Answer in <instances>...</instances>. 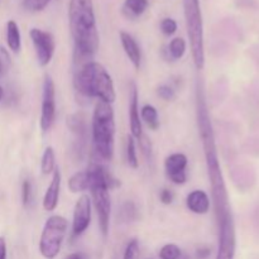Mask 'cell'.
Masks as SVG:
<instances>
[{
	"label": "cell",
	"instance_id": "obj_1",
	"mask_svg": "<svg viewBox=\"0 0 259 259\" xmlns=\"http://www.w3.org/2000/svg\"><path fill=\"white\" fill-rule=\"evenodd\" d=\"M196 113L200 138H201L202 148H204L207 174H209L210 186H211V197L214 201L215 215L217 218H219L232 210L229 206V197H228L224 177H223L222 168H220L214 131H212L211 121H210L206 100H205L204 86L200 82L197 83L196 89Z\"/></svg>",
	"mask_w": 259,
	"mask_h": 259
},
{
	"label": "cell",
	"instance_id": "obj_2",
	"mask_svg": "<svg viewBox=\"0 0 259 259\" xmlns=\"http://www.w3.org/2000/svg\"><path fill=\"white\" fill-rule=\"evenodd\" d=\"M70 29L78 61H89L99 50L98 25L93 0H70L68 4Z\"/></svg>",
	"mask_w": 259,
	"mask_h": 259
},
{
	"label": "cell",
	"instance_id": "obj_3",
	"mask_svg": "<svg viewBox=\"0 0 259 259\" xmlns=\"http://www.w3.org/2000/svg\"><path fill=\"white\" fill-rule=\"evenodd\" d=\"M77 61V60H76ZM78 67L73 76V85L77 93L86 98H96L99 101L113 104L116 94L110 73L96 61H78Z\"/></svg>",
	"mask_w": 259,
	"mask_h": 259
},
{
	"label": "cell",
	"instance_id": "obj_4",
	"mask_svg": "<svg viewBox=\"0 0 259 259\" xmlns=\"http://www.w3.org/2000/svg\"><path fill=\"white\" fill-rule=\"evenodd\" d=\"M90 177L91 196L94 200V206L96 209V214L99 218V227L104 238L108 237L109 225H110V212H111V200L110 190L120 186V181L116 180L108 169L100 163H91L88 169Z\"/></svg>",
	"mask_w": 259,
	"mask_h": 259
},
{
	"label": "cell",
	"instance_id": "obj_5",
	"mask_svg": "<svg viewBox=\"0 0 259 259\" xmlns=\"http://www.w3.org/2000/svg\"><path fill=\"white\" fill-rule=\"evenodd\" d=\"M115 118L111 104L98 101L93 115V142L96 154L111 161L115 147Z\"/></svg>",
	"mask_w": 259,
	"mask_h": 259
},
{
	"label": "cell",
	"instance_id": "obj_6",
	"mask_svg": "<svg viewBox=\"0 0 259 259\" xmlns=\"http://www.w3.org/2000/svg\"><path fill=\"white\" fill-rule=\"evenodd\" d=\"M182 3H184V14L192 61L197 70H202L205 66V46L204 20H202L200 0H182Z\"/></svg>",
	"mask_w": 259,
	"mask_h": 259
},
{
	"label": "cell",
	"instance_id": "obj_7",
	"mask_svg": "<svg viewBox=\"0 0 259 259\" xmlns=\"http://www.w3.org/2000/svg\"><path fill=\"white\" fill-rule=\"evenodd\" d=\"M68 229V222L61 215L48 218L39 239V252L43 258L55 259L60 253Z\"/></svg>",
	"mask_w": 259,
	"mask_h": 259
},
{
	"label": "cell",
	"instance_id": "obj_8",
	"mask_svg": "<svg viewBox=\"0 0 259 259\" xmlns=\"http://www.w3.org/2000/svg\"><path fill=\"white\" fill-rule=\"evenodd\" d=\"M219 245H218L217 259H234L235 247H237V235L232 212L219 218Z\"/></svg>",
	"mask_w": 259,
	"mask_h": 259
},
{
	"label": "cell",
	"instance_id": "obj_9",
	"mask_svg": "<svg viewBox=\"0 0 259 259\" xmlns=\"http://www.w3.org/2000/svg\"><path fill=\"white\" fill-rule=\"evenodd\" d=\"M56 120V88L52 77L45 76L42 94V109H40V129L48 132Z\"/></svg>",
	"mask_w": 259,
	"mask_h": 259
},
{
	"label": "cell",
	"instance_id": "obj_10",
	"mask_svg": "<svg viewBox=\"0 0 259 259\" xmlns=\"http://www.w3.org/2000/svg\"><path fill=\"white\" fill-rule=\"evenodd\" d=\"M29 35L33 46H34L38 63L42 67H46V66L50 65L53 55H55V37L52 35V33L46 32V30L39 29V28H32Z\"/></svg>",
	"mask_w": 259,
	"mask_h": 259
},
{
	"label": "cell",
	"instance_id": "obj_11",
	"mask_svg": "<svg viewBox=\"0 0 259 259\" xmlns=\"http://www.w3.org/2000/svg\"><path fill=\"white\" fill-rule=\"evenodd\" d=\"M91 222V200L88 195L78 197L73 209L72 220V235L75 238L80 237L88 230Z\"/></svg>",
	"mask_w": 259,
	"mask_h": 259
},
{
	"label": "cell",
	"instance_id": "obj_12",
	"mask_svg": "<svg viewBox=\"0 0 259 259\" xmlns=\"http://www.w3.org/2000/svg\"><path fill=\"white\" fill-rule=\"evenodd\" d=\"M187 157L184 153H172L164 161V169L169 181L175 185H184L187 181Z\"/></svg>",
	"mask_w": 259,
	"mask_h": 259
},
{
	"label": "cell",
	"instance_id": "obj_13",
	"mask_svg": "<svg viewBox=\"0 0 259 259\" xmlns=\"http://www.w3.org/2000/svg\"><path fill=\"white\" fill-rule=\"evenodd\" d=\"M129 126H131L132 137L139 141L143 136V128H142V119L139 113L138 89L133 81L129 86Z\"/></svg>",
	"mask_w": 259,
	"mask_h": 259
},
{
	"label": "cell",
	"instance_id": "obj_14",
	"mask_svg": "<svg viewBox=\"0 0 259 259\" xmlns=\"http://www.w3.org/2000/svg\"><path fill=\"white\" fill-rule=\"evenodd\" d=\"M60 191H61V172L56 167L53 171L52 181L46 191L45 197H43V207L46 211H53L57 207L58 201H60Z\"/></svg>",
	"mask_w": 259,
	"mask_h": 259
},
{
	"label": "cell",
	"instance_id": "obj_15",
	"mask_svg": "<svg viewBox=\"0 0 259 259\" xmlns=\"http://www.w3.org/2000/svg\"><path fill=\"white\" fill-rule=\"evenodd\" d=\"M119 35H120V42H121V46H123L124 52H125V55L128 56L129 61L133 63L134 67H136L137 70H139V67H141L142 52L138 43H137V40L134 39L133 35L129 34L128 32L121 30V32L119 33Z\"/></svg>",
	"mask_w": 259,
	"mask_h": 259
},
{
	"label": "cell",
	"instance_id": "obj_16",
	"mask_svg": "<svg viewBox=\"0 0 259 259\" xmlns=\"http://www.w3.org/2000/svg\"><path fill=\"white\" fill-rule=\"evenodd\" d=\"M187 209L194 214L204 215L209 211L210 209V199L207 194L202 190H195L190 192L186 199Z\"/></svg>",
	"mask_w": 259,
	"mask_h": 259
},
{
	"label": "cell",
	"instance_id": "obj_17",
	"mask_svg": "<svg viewBox=\"0 0 259 259\" xmlns=\"http://www.w3.org/2000/svg\"><path fill=\"white\" fill-rule=\"evenodd\" d=\"M7 43L12 52L18 53L22 47V38L20 30L15 20H9L7 23Z\"/></svg>",
	"mask_w": 259,
	"mask_h": 259
},
{
	"label": "cell",
	"instance_id": "obj_18",
	"mask_svg": "<svg viewBox=\"0 0 259 259\" xmlns=\"http://www.w3.org/2000/svg\"><path fill=\"white\" fill-rule=\"evenodd\" d=\"M89 187H90V177H89L88 171L76 172L68 180V189L73 194L86 191L89 190Z\"/></svg>",
	"mask_w": 259,
	"mask_h": 259
},
{
	"label": "cell",
	"instance_id": "obj_19",
	"mask_svg": "<svg viewBox=\"0 0 259 259\" xmlns=\"http://www.w3.org/2000/svg\"><path fill=\"white\" fill-rule=\"evenodd\" d=\"M148 5V0H125L123 10L129 18H137L146 12Z\"/></svg>",
	"mask_w": 259,
	"mask_h": 259
},
{
	"label": "cell",
	"instance_id": "obj_20",
	"mask_svg": "<svg viewBox=\"0 0 259 259\" xmlns=\"http://www.w3.org/2000/svg\"><path fill=\"white\" fill-rule=\"evenodd\" d=\"M141 119L152 131H157L159 126L158 113L153 105H144L141 110Z\"/></svg>",
	"mask_w": 259,
	"mask_h": 259
},
{
	"label": "cell",
	"instance_id": "obj_21",
	"mask_svg": "<svg viewBox=\"0 0 259 259\" xmlns=\"http://www.w3.org/2000/svg\"><path fill=\"white\" fill-rule=\"evenodd\" d=\"M56 169V156L52 147H47L40 161V171L43 175H51Z\"/></svg>",
	"mask_w": 259,
	"mask_h": 259
},
{
	"label": "cell",
	"instance_id": "obj_22",
	"mask_svg": "<svg viewBox=\"0 0 259 259\" xmlns=\"http://www.w3.org/2000/svg\"><path fill=\"white\" fill-rule=\"evenodd\" d=\"M185 52H186V42L184 38L176 37L169 42L168 53L172 60H180L184 57Z\"/></svg>",
	"mask_w": 259,
	"mask_h": 259
},
{
	"label": "cell",
	"instance_id": "obj_23",
	"mask_svg": "<svg viewBox=\"0 0 259 259\" xmlns=\"http://www.w3.org/2000/svg\"><path fill=\"white\" fill-rule=\"evenodd\" d=\"M126 161H128L129 167L133 169H137L139 166L138 156H137V147L136 141L132 136L128 137V142H126Z\"/></svg>",
	"mask_w": 259,
	"mask_h": 259
},
{
	"label": "cell",
	"instance_id": "obj_24",
	"mask_svg": "<svg viewBox=\"0 0 259 259\" xmlns=\"http://www.w3.org/2000/svg\"><path fill=\"white\" fill-rule=\"evenodd\" d=\"M180 257H181V249L172 243L163 245L159 250V258L161 259H180Z\"/></svg>",
	"mask_w": 259,
	"mask_h": 259
},
{
	"label": "cell",
	"instance_id": "obj_25",
	"mask_svg": "<svg viewBox=\"0 0 259 259\" xmlns=\"http://www.w3.org/2000/svg\"><path fill=\"white\" fill-rule=\"evenodd\" d=\"M52 0H23V7L28 12H42Z\"/></svg>",
	"mask_w": 259,
	"mask_h": 259
},
{
	"label": "cell",
	"instance_id": "obj_26",
	"mask_svg": "<svg viewBox=\"0 0 259 259\" xmlns=\"http://www.w3.org/2000/svg\"><path fill=\"white\" fill-rule=\"evenodd\" d=\"M139 254V243L136 238L131 239L124 249L123 259H137Z\"/></svg>",
	"mask_w": 259,
	"mask_h": 259
},
{
	"label": "cell",
	"instance_id": "obj_27",
	"mask_svg": "<svg viewBox=\"0 0 259 259\" xmlns=\"http://www.w3.org/2000/svg\"><path fill=\"white\" fill-rule=\"evenodd\" d=\"M32 182L29 180H24L22 185V201L25 207H28L32 202Z\"/></svg>",
	"mask_w": 259,
	"mask_h": 259
},
{
	"label": "cell",
	"instance_id": "obj_28",
	"mask_svg": "<svg viewBox=\"0 0 259 259\" xmlns=\"http://www.w3.org/2000/svg\"><path fill=\"white\" fill-rule=\"evenodd\" d=\"M161 30L164 35H172L176 33L177 30V23L176 20L172 18H164L161 22Z\"/></svg>",
	"mask_w": 259,
	"mask_h": 259
},
{
	"label": "cell",
	"instance_id": "obj_29",
	"mask_svg": "<svg viewBox=\"0 0 259 259\" xmlns=\"http://www.w3.org/2000/svg\"><path fill=\"white\" fill-rule=\"evenodd\" d=\"M157 95L164 101H172L176 98V93H175L174 89L168 85H161L157 89Z\"/></svg>",
	"mask_w": 259,
	"mask_h": 259
},
{
	"label": "cell",
	"instance_id": "obj_30",
	"mask_svg": "<svg viewBox=\"0 0 259 259\" xmlns=\"http://www.w3.org/2000/svg\"><path fill=\"white\" fill-rule=\"evenodd\" d=\"M174 199H175V195L171 190L163 189L161 190V192H159V200H161V202L163 205H171L172 202H174Z\"/></svg>",
	"mask_w": 259,
	"mask_h": 259
},
{
	"label": "cell",
	"instance_id": "obj_31",
	"mask_svg": "<svg viewBox=\"0 0 259 259\" xmlns=\"http://www.w3.org/2000/svg\"><path fill=\"white\" fill-rule=\"evenodd\" d=\"M10 63V57L8 55L7 50L4 47H0V65H2L3 70H7V67Z\"/></svg>",
	"mask_w": 259,
	"mask_h": 259
},
{
	"label": "cell",
	"instance_id": "obj_32",
	"mask_svg": "<svg viewBox=\"0 0 259 259\" xmlns=\"http://www.w3.org/2000/svg\"><path fill=\"white\" fill-rule=\"evenodd\" d=\"M0 259H7V242L4 237H0Z\"/></svg>",
	"mask_w": 259,
	"mask_h": 259
},
{
	"label": "cell",
	"instance_id": "obj_33",
	"mask_svg": "<svg viewBox=\"0 0 259 259\" xmlns=\"http://www.w3.org/2000/svg\"><path fill=\"white\" fill-rule=\"evenodd\" d=\"M210 249H207V248H205V249H199L197 250V257L199 258H206V257H209V254H210Z\"/></svg>",
	"mask_w": 259,
	"mask_h": 259
},
{
	"label": "cell",
	"instance_id": "obj_34",
	"mask_svg": "<svg viewBox=\"0 0 259 259\" xmlns=\"http://www.w3.org/2000/svg\"><path fill=\"white\" fill-rule=\"evenodd\" d=\"M65 259H85V258H83V255L80 254V253H72V254H68Z\"/></svg>",
	"mask_w": 259,
	"mask_h": 259
},
{
	"label": "cell",
	"instance_id": "obj_35",
	"mask_svg": "<svg viewBox=\"0 0 259 259\" xmlns=\"http://www.w3.org/2000/svg\"><path fill=\"white\" fill-rule=\"evenodd\" d=\"M3 95H4V90H3L2 85H0V101H2V99H3Z\"/></svg>",
	"mask_w": 259,
	"mask_h": 259
},
{
	"label": "cell",
	"instance_id": "obj_36",
	"mask_svg": "<svg viewBox=\"0 0 259 259\" xmlns=\"http://www.w3.org/2000/svg\"><path fill=\"white\" fill-rule=\"evenodd\" d=\"M3 71H4V70H3V67H2V65H0V75H2V73H3Z\"/></svg>",
	"mask_w": 259,
	"mask_h": 259
}]
</instances>
